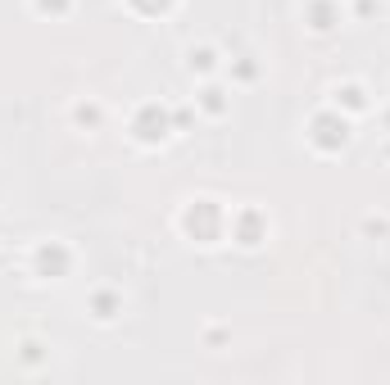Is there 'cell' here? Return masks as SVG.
I'll return each mask as SVG.
<instances>
[{"mask_svg":"<svg viewBox=\"0 0 390 385\" xmlns=\"http://www.w3.org/2000/svg\"><path fill=\"white\" fill-rule=\"evenodd\" d=\"M186 69H191V73H214V50H209V46L186 50Z\"/></svg>","mask_w":390,"mask_h":385,"instance_id":"obj_1","label":"cell"},{"mask_svg":"<svg viewBox=\"0 0 390 385\" xmlns=\"http://www.w3.org/2000/svg\"><path fill=\"white\" fill-rule=\"evenodd\" d=\"M218 95H223L218 86H209V91H204V109L209 113H223V100H218Z\"/></svg>","mask_w":390,"mask_h":385,"instance_id":"obj_2","label":"cell"},{"mask_svg":"<svg viewBox=\"0 0 390 385\" xmlns=\"http://www.w3.org/2000/svg\"><path fill=\"white\" fill-rule=\"evenodd\" d=\"M73 113H78V122H100V109H96V104H78Z\"/></svg>","mask_w":390,"mask_h":385,"instance_id":"obj_3","label":"cell"},{"mask_svg":"<svg viewBox=\"0 0 390 385\" xmlns=\"http://www.w3.org/2000/svg\"><path fill=\"white\" fill-rule=\"evenodd\" d=\"M36 9H50V0H36ZM55 9L64 14V9H69V0H55Z\"/></svg>","mask_w":390,"mask_h":385,"instance_id":"obj_4","label":"cell"}]
</instances>
